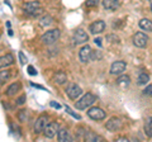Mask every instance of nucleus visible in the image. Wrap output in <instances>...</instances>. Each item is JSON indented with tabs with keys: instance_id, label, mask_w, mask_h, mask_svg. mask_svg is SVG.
I'll return each instance as SVG.
<instances>
[{
	"instance_id": "obj_1",
	"label": "nucleus",
	"mask_w": 152,
	"mask_h": 142,
	"mask_svg": "<svg viewBox=\"0 0 152 142\" xmlns=\"http://www.w3.org/2000/svg\"><path fill=\"white\" fill-rule=\"evenodd\" d=\"M95 100H96V98H95L94 94L86 93L80 100L76 102L75 105H76L77 109H86V108H89L90 105H93V104L95 103Z\"/></svg>"
},
{
	"instance_id": "obj_2",
	"label": "nucleus",
	"mask_w": 152,
	"mask_h": 142,
	"mask_svg": "<svg viewBox=\"0 0 152 142\" xmlns=\"http://www.w3.org/2000/svg\"><path fill=\"white\" fill-rule=\"evenodd\" d=\"M23 9H24V12L27 14H31V15H33V17H38L39 14L43 13V9L41 8V5H39V3L38 1L26 3L24 7H23Z\"/></svg>"
},
{
	"instance_id": "obj_3",
	"label": "nucleus",
	"mask_w": 152,
	"mask_h": 142,
	"mask_svg": "<svg viewBox=\"0 0 152 142\" xmlns=\"http://www.w3.org/2000/svg\"><path fill=\"white\" fill-rule=\"evenodd\" d=\"M60 34H61L60 29H50V31H47L45 34H42L41 40L45 45H52L60 38Z\"/></svg>"
},
{
	"instance_id": "obj_4",
	"label": "nucleus",
	"mask_w": 152,
	"mask_h": 142,
	"mask_svg": "<svg viewBox=\"0 0 152 142\" xmlns=\"http://www.w3.org/2000/svg\"><path fill=\"white\" fill-rule=\"evenodd\" d=\"M88 116L91 118L94 121H102L105 118V112H104L102 108H98V107H93L88 111Z\"/></svg>"
},
{
	"instance_id": "obj_5",
	"label": "nucleus",
	"mask_w": 152,
	"mask_h": 142,
	"mask_svg": "<svg viewBox=\"0 0 152 142\" xmlns=\"http://www.w3.org/2000/svg\"><path fill=\"white\" fill-rule=\"evenodd\" d=\"M66 93H67V95H69L70 99L75 100V99H77L80 95H81L83 90H81V88H80L79 85H76V84L72 83V84H70L67 86V89H66Z\"/></svg>"
},
{
	"instance_id": "obj_6",
	"label": "nucleus",
	"mask_w": 152,
	"mask_h": 142,
	"mask_svg": "<svg viewBox=\"0 0 152 142\" xmlns=\"http://www.w3.org/2000/svg\"><path fill=\"white\" fill-rule=\"evenodd\" d=\"M58 130H60V124L57 122L47 123V126L45 127V130H43V133H45L46 137L52 138V137H55V135L58 132Z\"/></svg>"
},
{
	"instance_id": "obj_7",
	"label": "nucleus",
	"mask_w": 152,
	"mask_h": 142,
	"mask_svg": "<svg viewBox=\"0 0 152 142\" xmlns=\"http://www.w3.org/2000/svg\"><path fill=\"white\" fill-rule=\"evenodd\" d=\"M122 127H123V123H122V121L119 119V118H117V117L110 118V119L107 122V124H105V128L108 131H110V132L119 131Z\"/></svg>"
},
{
	"instance_id": "obj_8",
	"label": "nucleus",
	"mask_w": 152,
	"mask_h": 142,
	"mask_svg": "<svg viewBox=\"0 0 152 142\" xmlns=\"http://www.w3.org/2000/svg\"><path fill=\"white\" fill-rule=\"evenodd\" d=\"M147 41H148V37H147L145 33L142 32H137L134 36H133V43L136 47H140V48H143L147 45Z\"/></svg>"
},
{
	"instance_id": "obj_9",
	"label": "nucleus",
	"mask_w": 152,
	"mask_h": 142,
	"mask_svg": "<svg viewBox=\"0 0 152 142\" xmlns=\"http://www.w3.org/2000/svg\"><path fill=\"white\" fill-rule=\"evenodd\" d=\"M88 40H89V36L84 29L79 28V29L75 31V33H74V42L76 45L85 43V42H88Z\"/></svg>"
},
{
	"instance_id": "obj_10",
	"label": "nucleus",
	"mask_w": 152,
	"mask_h": 142,
	"mask_svg": "<svg viewBox=\"0 0 152 142\" xmlns=\"http://www.w3.org/2000/svg\"><path fill=\"white\" fill-rule=\"evenodd\" d=\"M91 52H93L91 47H90V46H84L83 48L80 50V52H79V59H80V61H81L83 64L89 62V61L91 60Z\"/></svg>"
},
{
	"instance_id": "obj_11",
	"label": "nucleus",
	"mask_w": 152,
	"mask_h": 142,
	"mask_svg": "<svg viewBox=\"0 0 152 142\" xmlns=\"http://www.w3.org/2000/svg\"><path fill=\"white\" fill-rule=\"evenodd\" d=\"M127 67V64L124 61H115L110 66V74L112 75H121L124 72V70Z\"/></svg>"
},
{
	"instance_id": "obj_12",
	"label": "nucleus",
	"mask_w": 152,
	"mask_h": 142,
	"mask_svg": "<svg viewBox=\"0 0 152 142\" xmlns=\"http://www.w3.org/2000/svg\"><path fill=\"white\" fill-rule=\"evenodd\" d=\"M104 29H105V23L103 20H96L89 26V32L91 33V34H99V33H102Z\"/></svg>"
},
{
	"instance_id": "obj_13",
	"label": "nucleus",
	"mask_w": 152,
	"mask_h": 142,
	"mask_svg": "<svg viewBox=\"0 0 152 142\" xmlns=\"http://www.w3.org/2000/svg\"><path fill=\"white\" fill-rule=\"evenodd\" d=\"M47 123H48V117L47 116H41L36 121V124H34V132L36 133H39L45 130V127L47 126Z\"/></svg>"
},
{
	"instance_id": "obj_14",
	"label": "nucleus",
	"mask_w": 152,
	"mask_h": 142,
	"mask_svg": "<svg viewBox=\"0 0 152 142\" xmlns=\"http://www.w3.org/2000/svg\"><path fill=\"white\" fill-rule=\"evenodd\" d=\"M13 62H14V57H13L12 53H7L4 56H0V69L10 66Z\"/></svg>"
},
{
	"instance_id": "obj_15",
	"label": "nucleus",
	"mask_w": 152,
	"mask_h": 142,
	"mask_svg": "<svg viewBox=\"0 0 152 142\" xmlns=\"http://www.w3.org/2000/svg\"><path fill=\"white\" fill-rule=\"evenodd\" d=\"M103 7L107 10H115L119 7V0H103Z\"/></svg>"
},
{
	"instance_id": "obj_16",
	"label": "nucleus",
	"mask_w": 152,
	"mask_h": 142,
	"mask_svg": "<svg viewBox=\"0 0 152 142\" xmlns=\"http://www.w3.org/2000/svg\"><path fill=\"white\" fill-rule=\"evenodd\" d=\"M129 83H131V79L128 75H121V76L117 79V84L119 85L122 89H126L128 85H129Z\"/></svg>"
},
{
	"instance_id": "obj_17",
	"label": "nucleus",
	"mask_w": 152,
	"mask_h": 142,
	"mask_svg": "<svg viewBox=\"0 0 152 142\" xmlns=\"http://www.w3.org/2000/svg\"><path fill=\"white\" fill-rule=\"evenodd\" d=\"M19 90H20V84H19V83H14V84H12L8 88L7 95L8 97H14Z\"/></svg>"
},
{
	"instance_id": "obj_18",
	"label": "nucleus",
	"mask_w": 152,
	"mask_h": 142,
	"mask_svg": "<svg viewBox=\"0 0 152 142\" xmlns=\"http://www.w3.org/2000/svg\"><path fill=\"white\" fill-rule=\"evenodd\" d=\"M57 138H58V141H61V142H64V141H71L72 138L70 137V135H69V132H67V130H58V132H57Z\"/></svg>"
},
{
	"instance_id": "obj_19",
	"label": "nucleus",
	"mask_w": 152,
	"mask_h": 142,
	"mask_svg": "<svg viewBox=\"0 0 152 142\" xmlns=\"http://www.w3.org/2000/svg\"><path fill=\"white\" fill-rule=\"evenodd\" d=\"M55 81H56V84H58V85L65 84L66 81H67V75H66L65 72H62V71H60V72H57L55 75Z\"/></svg>"
},
{
	"instance_id": "obj_20",
	"label": "nucleus",
	"mask_w": 152,
	"mask_h": 142,
	"mask_svg": "<svg viewBox=\"0 0 152 142\" xmlns=\"http://www.w3.org/2000/svg\"><path fill=\"white\" fill-rule=\"evenodd\" d=\"M140 28L143 31L152 32V22L150 19H141L140 20Z\"/></svg>"
},
{
	"instance_id": "obj_21",
	"label": "nucleus",
	"mask_w": 152,
	"mask_h": 142,
	"mask_svg": "<svg viewBox=\"0 0 152 142\" xmlns=\"http://www.w3.org/2000/svg\"><path fill=\"white\" fill-rule=\"evenodd\" d=\"M145 133L147 137H152V117H148L145 124Z\"/></svg>"
},
{
	"instance_id": "obj_22",
	"label": "nucleus",
	"mask_w": 152,
	"mask_h": 142,
	"mask_svg": "<svg viewBox=\"0 0 152 142\" xmlns=\"http://www.w3.org/2000/svg\"><path fill=\"white\" fill-rule=\"evenodd\" d=\"M9 78H10V72H9V70H4L0 72V86L7 81V80H9Z\"/></svg>"
},
{
	"instance_id": "obj_23",
	"label": "nucleus",
	"mask_w": 152,
	"mask_h": 142,
	"mask_svg": "<svg viewBox=\"0 0 152 142\" xmlns=\"http://www.w3.org/2000/svg\"><path fill=\"white\" fill-rule=\"evenodd\" d=\"M148 80H150V76L147 74H141L140 76H138V80H137V83H138L140 85H145L148 83Z\"/></svg>"
},
{
	"instance_id": "obj_24",
	"label": "nucleus",
	"mask_w": 152,
	"mask_h": 142,
	"mask_svg": "<svg viewBox=\"0 0 152 142\" xmlns=\"http://www.w3.org/2000/svg\"><path fill=\"white\" fill-rule=\"evenodd\" d=\"M51 23H52V18L47 15V17H43V18H42V19L39 20V26H41V27H46V26H50Z\"/></svg>"
},
{
	"instance_id": "obj_25",
	"label": "nucleus",
	"mask_w": 152,
	"mask_h": 142,
	"mask_svg": "<svg viewBox=\"0 0 152 142\" xmlns=\"http://www.w3.org/2000/svg\"><path fill=\"white\" fill-rule=\"evenodd\" d=\"M85 140H86V141H96V140H102V138L99 136L91 133V132H89V133L85 135Z\"/></svg>"
},
{
	"instance_id": "obj_26",
	"label": "nucleus",
	"mask_w": 152,
	"mask_h": 142,
	"mask_svg": "<svg viewBox=\"0 0 152 142\" xmlns=\"http://www.w3.org/2000/svg\"><path fill=\"white\" fill-rule=\"evenodd\" d=\"M98 4H99V0H86L85 5L88 8H93V7H98Z\"/></svg>"
},
{
	"instance_id": "obj_27",
	"label": "nucleus",
	"mask_w": 152,
	"mask_h": 142,
	"mask_svg": "<svg viewBox=\"0 0 152 142\" xmlns=\"http://www.w3.org/2000/svg\"><path fill=\"white\" fill-rule=\"evenodd\" d=\"M18 117H19V121H20V122H26V119H27V113H26V111L22 109Z\"/></svg>"
},
{
	"instance_id": "obj_28",
	"label": "nucleus",
	"mask_w": 152,
	"mask_h": 142,
	"mask_svg": "<svg viewBox=\"0 0 152 142\" xmlns=\"http://www.w3.org/2000/svg\"><path fill=\"white\" fill-rule=\"evenodd\" d=\"M143 94H146V95H148V97H152V84L148 85L145 90H143Z\"/></svg>"
},
{
	"instance_id": "obj_29",
	"label": "nucleus",
	"mask_w": 152,
	"mask_h": 142,
	"mask_svg": "<svg viewBox=\"0 0 152 142\" xmlns=\"http://www.w3.org/2000/svg\"><path fill=\"white\" fill-rule=\"evenodd\" d=\"M19 59H20V62H22L23 65L27 62V57L24 56V53H23V52H19Z\"/></svg>"
},
{
	"instance_id": "obj_30",
	"label": "nucleus",
	"mask_w": 152,
	"mask_h": 142,
	"mask_svg": "<svg viewBox=\"0 0 152 142\" xmlns=\"http://www.w3.org/2000/svg\"><path fill=\"white\" fill-rule=\"evenodd\" d=\"M24 102H26V95H22L20 98H18L17 104H19V105H22V104H24Z\"/></svg>"
},
{
	"instance_id": "obj_31",
	"label": "nucleus",
	"mask_w": 152,
	"mask_h": 142,
	"mask_svg": "<svg viewBox=\"0 0 152 142\" xmlns=\"http://www.w3.org/2000/svg\"><path fill=\"white\" fill-rule=\"evenodd\" d=\"M28 72H29L31 75H36V74H37V71H34V69H33L32 66H29V67H28Z\"/></svg>"
},
{
	"instance_id": "obj_32",
	"label": "nucleus",
	"mask_w": 152,
	"mask_h": 142,
	"mask_svg": "<svg viewBox=\"0 0 152 142\" xmlns=\"http://www.w3.org/2000/svg\"><path fill=\"white\" fill-rule=\"evenodd\" d=\"M95 45H98L99 47H102V38H95Z\"/></svg>"
},
{
	"instance_id": "obj_33",
	"label": "nucleus",
	"mask_w": 152,
	"mask_h": 142,
	"mask_svg": "<svg viewBox=\"0 0 152 142\" xmlns=\"http://www.w3.org/2000/svg\"><path fill=\"white\" fill-rule=\"evenodd\" d=\"M52 107H57V108H60V104H55V103H52Z\"/></svg>"
},
{
	"instance_id": "obj_34",
	"label": "nucleus",
	"mask_w": 152,
	"mask_h": 142,
	"mask_svg": "<svg viewBox=\"0 0 152 142\" xmlns=\"http://www.w3.org/2000/svg\"><path fill=\"white\" fill-rule=\"evenodd\" d=\"M151 12H152V4H151Z\"/></svg>"
}]
</instances>
